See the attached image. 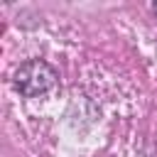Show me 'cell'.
Returning <instances> with one entry per match:
<instances>
[{
    "label": "cell",
    "mask_w": 157,
    "mask_h": 157,
    "mask_svg": "<svg viewBox=\"0 0 157 157\" xmlns=\"http://www.w3.org/2000/svg\"><path fill=\"white\" fill-rule=\"evenodd\" d=\"M56 81H59L56 71L42 59H29V61L20 64L12 74V86L25 98H39V96L49 93L56 86Z\"/></svg>",
    "instance_id": "obj_1"
}]
</instances>
